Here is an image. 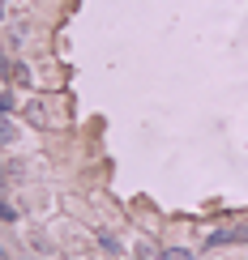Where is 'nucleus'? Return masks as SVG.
I'll return each instance as SVG.
<instances>
[{
  "label": "nucleus",
  "instance_id": "f257e3e1",
  "mask_svg": "<svg viewBox=\"0 0 248 260\" xmlns=\"http://www.w3.org/2000/svg\"><path fill=\"white\" fill-rule=\"evenodd\" d=\"M223 243H248V222H244V226H227V231H214V235H210V247H223Z\"/></svg>",
  "mask_w": 248,
  "mask_h": 260
}]
</instances>
